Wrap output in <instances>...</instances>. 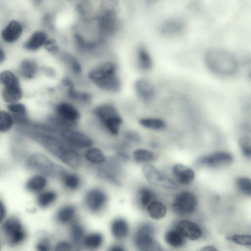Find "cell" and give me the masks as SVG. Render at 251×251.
Wrapping results in <instances>:
<instances>
[{"label":"cell","instance_id":"obj_1","mask_svg":"<svg viewBox=\"0 0 251 251\" xmlns=\"http://www.w3.org/2000/svg\"><path fill=\"white\" fill-rule=\"evenodd\" d=\"M30 136L50 153L65 164L76 168L81 160L79 153L61 138L59 139L50 132L36 131L32 132Z\"/></svg>","mask_w":251,"mask_h":251},{"label":"cell","instance_id":"obj_2","mask_svg":"<svg viewBox=\"0 0 251 251\" xmlns=\"http://www.w3.org/2000/svg\"><path fill=\"white\" fill-rule=\"evenodd\" d=\"M87 77L97 87L106 92H118L122 87L117 65L112 61L102 62L92 68Z\"/></svg>","mask_w":251,"mask_h":251},{"label":"cell","instance_id":"obj_3","mask_svg":"<svg viewBox=\"0 0 251 251\" xmlns=\"http://www.w3.org/2000/svg\"><path fill=\"white\" fill-rule=\"evenodd\" d=\"M204 61L213 73L222 76H230L239 69V62L231 52L221 48H211L204 54Z\"/></svg>","mask_w":251,"mask_h":251},{"label":"cell","instance_id":"obj_4","mask_svg":"<svg viewBox=\"0 0 251 251\" xmlns=\"http://www.w3.org/2000/svg\"><path fill=\"white\" fill-rule=\"evenodd\" d=\"M93 115L101 127L112 136L118 135L123 120L116 106L110 102H103L96 106Z\"/></svg>","mask_w":251,"mask_h":251},{"label":"cell","instance_id":"obj_5","mask_svg":"<svg viewBox=\"0 0 251 251\" xmlns=\"http://www.w3.org/2000/svg\"><path fill=\"white\" fill-rule=\"evenodd\" d=\"M80 118V112L74 104L63 100L55 104L53 114L49 120L52 127L60 130L67 128H75Z\"/></svg>","mask_w":251,"mask_h":251},{"label":"cell","instance_id":"obj_6","mask_svg":"<svg viewBox=\"0 0 251 251\" xmlns=\"http://www.w3.org/2000/svg\"><path fill=\"white\" fill-rule=\"evenodd\" d=\"M1 85V97L7 104L20 101L23 91L19 77L13 72L5 70L0 74Z\"/></svg>","mask_w":251,"mask_h":251},{"label":"cell","instance_id":"obj_7","mask_svg":"<svg viewBox=\"0 0 251 251\" xmlns=\"http://www.w3.org/2000/svg\"><path fill=\"white\" fill-rule=\"evenodd\" d=\"M27 164L30 169L50 177L62 178L67 173L61 166L40 152L30 155L27 159Z\"/></svg>","mask_w":251,"mask_h":251},{"label":"cell","instance_id":"obj_8","mask_svg":"<svg viewBox=\"0 0 251 251\" xmlns=\"http://www.w3.org/2000/svg\"><path fill=\"white\" fill-rule=\"evenodd\" d=\"M154 228L149 223L142 224L137 228L133 237L134 243L141 251H162L159 244L154 239Z\"/></svg>","mask_w":251,"mask_h":251},{"label":"cell","instance_id":"obj_9","mask_svg":"<svg viewBox=\"0 0 251 251\" xmlns=\"http://www.w3.org/2000/svg\"><path fill=\"white\" fill-rule=\"evenodd\" d=\"M1 229L8 243L12 245L22 243L26 237V232L20 220L10 217L3 221Z\"/></svg>","mask_w":251,"mask_h":251},{"label":"cell","instance_id":"obj_10","mask_svg":"<svg viewBox=\"0 0 251 251\" xmlns=\"http://www.w3.org/2000/svg\"><path fill=\"white\" fill-rule=\"evenodd\" d=\"M197 204V199L194 194L188 191H183L176 196L173 208L177 215L188 216L195 211Z\"/></svg>","mask_w":251,"mask_h":251},{"label":"cell","instance_id":"obj_11","mask_svg":"<svg viewBox=\"0 0 251 251\" xmlns=\"http://www.w3.org/2000/svg\"><path fill=\"white\" fill-rule=\"evenodd\" d=\"M61 138L70 146L79 149H88L93 144L91 137L75 128H67L59 130Z\"/></svg>","mask_w":251,"mask_h":251},{"label":"cell","instance_id":"obj_12","mask_svg":"<svg viewBox=\"0 0 251 251\" xmlns=\"http://www.w3.org/2000/svg\"><path fill=\"white\" fill-rule=\"evenodd\" d=\"M187 24L180 17H172L163 20L158 27L159 33L168 38H175L182 35L186 31Z\"/></svg>","mask_w":251,"mask_h":251},{"label":"cell","instance_id":"obj_13","mask_svg":"<svg viewBox=\"0 0 251 251\" xmlns=\"http://www.w3.org/2000/svg\"><path fill=\"white\" fill-rule=\"evenodd\" d=\"M143 172L147 179L153 185L169 189L177 188V185L173 180L151 165H144Z\"/></svg>","mask_w":251,"mask_h":251},{"label":"cell","instance_id":"obj_14","mask_svg":"<svg viewBox=\"0 0 251 251\" xmlns=\"http://www.w3.org/2000/svg\"><path fill=\"white\" fill-rule=\"evenodd\" d=\"M24 25L20 20L13 19L9 20L1 30L2 41L7 44H13L18 41L24 32Z\"/></svg>","mask_w":251,"mask_h":251},{"label":"cell","instance_id":"obj_15","mask_svg":"<svg viewBox=\"0 0 251 251\" xmlns=\"http://www.w3.org/2000/svg\"><path fill=\"white\" fill-rule=\"evenodd\" d=\"M233 157L226 151H218L200 158L197 161L199 165L210 167H218L232 164Z\"/></svg>","mask_w":251,"mask_h":251},{"label":"cell","instance_id":"obj_16","mask_svg":"<svg viewBox=\"0 0 251 251\" xmlns=\"http://www.w3.org/2000/svg\"><path fill=\"white\" fill-rule=\"evenodd\" d=\"M98 23L100 32L104 37L114 34L118 27L116 13L111 10H107L99 16Z\"/></svg>","mask_w":251,"mask_h":251},{"label":"cell","instance_id":"obj_17","mask_svg":"<svg viewBox=\"0 0 251 251\" xmlns=\"http://www.w3.org/2000/svg\"><path fill=\"white\" fill-rule=\"evenodd\" d=\"M84 200L86 207L90 211L97 213L104 207L107 201V196L102 190L94 188L86 194Z\"/></svg>","mask_w":251,"mask_h":251},{"label":"cell","instance_id":"obj_18","mask_svg":"<svg viewBox=\"0 0 251 251\" xmlns=\"http://www.w3.org/2000/svg\"><path fill=\"white\" fill-rule=\"evenodd\" d=\"M134 89L136 95L144 102H150L155 97L156 91L154 85L146 77L136 79L134 84Z\"/></svg>","mask_w":251,"mask_h":251},{"label":"cell","instance_id":"obj_19","mask_svg":"<svg viewBox=\"0 0 251 251\" xmlns=\"http://www.w3.org/2000/svg\"><path fill=\"white\" fill-rule=\"evenodd\" d=\"M49 37L43 29H36L31 33L23 44V49L28 52H35L44 47Z\"/></svg>","mask_w":251,"mask_h":251},{"label":"cell","instance_id":"obj_20","mask_svg":"<svg viewBox=\"0 0 251 251\" xmlns=\"http://www.w3.org/2000/svg\"><path fill=\"white\" fill-rule=\"evenodd\" d=\"M176 229L185 238L192 241L199 239L202 234L201 227L197 224L186 220L179 221Z\"/></svg>","mask_w":251,"mask_h":251},{"label":"cell","instance_id":"obj_21","mask_svg":"<svg viewBox=\"0 0 251 251\" xmlns=\"http://www.w3.org/2000/svg\"><path fill=\"white\" fill-rule=\"evenodd\" d=\"M62 84L65 87L67 95L70 100L86 104L89 103L92 100V95L87 92L77 91L70 78L64 77L62 80Z\"/></svg>","mask_w":251,"mask_h":251},{"label":"cell","instance_id":"obj_22","mask_svg":"<svg viewBox=\"0 0 251 251\" xmlns=\"http://www.w3.org/2000/svg\"><path fill=\"white\" fill-rule=\"evenodd\" d=\"M172 173L178 183L184 186L191 183L195 176V172L192 169L181 164L174 165Z\"/></svg>","mask_w":251,"mask_h":251},{"label":"cell","instance_id":"obj_23","mask_svg":"<svg viewBox=\"0 0 251 251\" xmlns=\"http://www.w3.org/2000/svg\"><path fill=\"white\" fill-rule=\"evenodd\" d=\"M7 110L11 114L15 124L25 125L29 124L26 106L19 101L8 104Z\"/></svg>","mask_w":251,"mask_h":251},{"label":"cell","instance_id":"obj_24","mask_svg":"<svg viewBox=\"0 0 251 251\" xmlns=\"http://www.w3.org/2000/svg\"><path fill=\"white\" fill-rule=\"evenodd\" d=\"M39 71V66L34 60L25 58L20 63L19 72L20 75L25 80H32L36 76Z\"/></svg>","mask_w":251,"mask_h":251},{"label":"cell","instance_id":"obj_25","mask_svg":"<svg viewBox=\"0 0 251 251\" xmlns=\"http://www.w3.org/2000/svg\"><path fill=\"white\" fill-rule=\"evenodd\" d=\"M136 56L137 64L140 70L144 72H148L152 69L153 65V60L145 46H138L136 50Z\"/></svg>","mask_w":251,"mask_h":251},{"label":"cell","instance_id":"obj_26","mask_svg":"<svg viewBox=\"0 0 251 251\" xmlns=\"http://www.w3.org/2000/svg\"><path fill=\"white\" fill-rule=\"evenodd\" d=\"M111 232L117 239L125 238L129 233V226L127 222L121 218H116L111 224Z\"/></svg>","mask_w":251,"mask_h":251},{"label":"cell","instance_id":"obj_27","mask_svg":"<svg viewBox=\"0 0 251 251\" xmlns=\"http://www.w3.org/2000/svg\"><path fill=\"white\" fill-rule=\"evenodd\" d=\"M139 123L143 127L154 131H161L166 127V122L157 117H142L139 119Z\"/></svg>","mask_w":251,"mask_h":251},{"label":"cell","instance_id":"obj_28","mask_svg":"<svg viewBox=\"0 0 251 251\" xmlns=\"http://www.w3.org/2000/svg\"><path fill=\"white\" fill-rule=\"evenodd\" d=\"M75 215V209L73 205H65L60 208L56 215L58 222L62 224L70 223Z\"/></svg>","mask_w":251,"mask_h":251},{"label":"cell","instance_id":"obj_29","mask_svg":"<svg viewBox=\"0 0 251 251\" xmlns=\"http://www.w3.org/2000/svg\"><path fill=\"white\" fill-rule=\"evenodd\" d=\"M47 184V179L41 175H36L28 180L25 184L26 189L33 193L43 190Z\"/></svg>","mask_w":251,"mask_h":251},{"label":"cell","instance_id":"obj_30","mask_svg":"<svg viewBox=\"0 0 251 251\" xmlns=\"http://www.w3.org/2000/svg\"><path fill=\"white\" fill-rule=\"evenodd\" d=\"M147 210L150 216L155 220L163 218L167 213L166 206L161 202L155 201L148 206Z\"/></svg>","mask_w":251,"mask_h":251},{"label":"cell","instance_id":"obj_31","mask_svg":"<svg viewBox=\"0 0 251 251\" xmlns=\"http://www.w3.org/2000/svg\"><path fill=\"white\" fill-rule=\"evenodd\" d=\"M164 238L168 245L174 248L182 247L185 243V238L176 229L167 231Z\"/></svg>","mask_w":251,"mask_h":251},{"label":"cell","instance_id":"obj_32","mask_svg":"<svg viewBox=\"0 0 251 251\" xmlns=\"http://www.w3.org/2000/svg\"><path fill=\"white\" fill-rule=\"evenodd\" d=\"M85 158L89 161L97 164L103 163L105 161V156L100 149L96 147H90L84 153Z\"/></svg>","mask_w":251,"mask_h":251},{"label":"cell","instance_id":"obj_33","mask_svg":"<svg viewBox=\"0 0 251 251\" xmlns=\"http://www.w3.org/2000/svg\"><path fill=\"white\" fill-rule=\"evenodd\" d=\"M15 124L14 119L11 114L7 110L0 111V131L1 133H6L9 131Z\"/></svg>","mask_w":251,"mask_h":251},{"label":"cell","instance_id":"obj_34","mask_svg":"<svg viewBox=\"0 0 251 251\" xmlns=\"http://www.w3.org/2000/svg\"><path fill=\"white\" fill-rule=\"evenodd\" d=\"M138 200L140 205L147 208L150 203L155 201V194L149 188L142 187L138 192Z\"/></svg>","mask_w":251,"mask_h":251},{"label":"cell","instance_id":"obj_35","mask_svg":"<svg viewBox=\"0 0 251 251\" xmlns=\"http://www.w3.org/2000/svg\"><path fill=\"white\" fill-rule=\"evenodd\" d=\"M133 156L134 160L139 163L150 162L155 158L153 152L144 149H138L134 151Z\"/></svg>","mask_w":251,"mask_h":251},{"label":"cell","instance_id":"obj_36","mask_svg":"<svg viewBox=\"0 0 251 251\" xmlns=\"http://www.w3.org/2000/svg\"><path fill=\"white\" fill-rule=\"evenodd\" d=\"M71 238L74 244H79L84 241V227L77 223H73L70 227Z\"/></svg>","mask_w":251,"mask_h":251},{"label":"cell","instance_id":"obj_37","mask_svg":"<svg viewBox=\"0 0 251 251\" xmlns=\"http://www.w3.org/2000/svg\"><path fill=\"white\" fill-rule=\"evenodd\" d=\"M56 193L53 191H47L41 193L37 197V202L39 206L42 208L47 207L56 200Z\"/></svg>","mask_w":251,"mask_h":251},{"label":"cell","instance_id":"obj_38","mask_svg":"<svg viewBox=\"0 0 251 251\" xmlns=\"http://www.w3.org/2000/svg\"><path fill=\"white\" fill-rule=\"evenodd\" d=\"M103 242L102 235L98 232L92 233L85 237L83 243L88 248L96 249L100 247Z\"/></svg>","mask_w":251,"mask_h":251},{"label":"cell","instance_id":"obj_39","mask_svg":"<svg viewBox=\"0 0 251 251\" xmlns=\"http://www.w3.org/2000/svg\"><path fill=\"white\" fill-rule=\"evenodd\" d=\"M236 187L243 194L251 196V179L248 177H239L235 181Z\"/></svg>","mask_w":251,"mask_h":251},{"label":"cell","instance_id":"obj_40","mask_svg":"<svg viewBox=\"0 0 251 251\" xmlns=\"http://www.w3.org/2000/svg\"><path fill=\"white\" fill-rule=\"evenodd\" d=\"M65 186L71 190L77 189L80 183L79 177L75 174L66 173L62 177Z\"/></svg>","mask_w":251,"mask_h":251},{"label":"cell","instance_id":"obj_41","mask_svg":"<svg viewBox=\"0 0 251 251\" xmlns=\"http://www.w3.org/2000/svg\"><path fill=\"white\" fill-rule=\"evenodd\" d=\"M64 57L65 60L74 74L79 75L82 72L81 65L75 57L70 54L65 55Z\"/></svg>","mask_w":251,"mask_h":251},{"label":"cell","instance_id":"obj_42","mask_svg":"<svg viewBox=\"0 0 251 251\" xmlns=\"http://www.w3.org/2000/svg\"><path fill=\"white\" fill-rule=\"evenodd\" d=\"M239 145L243 154L247 158H251V138L243 137L239 140Z\"/></svg>","mask_w":251,"mask_h":251},{"label":"cell","instance_id":"obj_43","mask_svg":"<svg viewBox=\"0 0 251 251\" xmlns=\"http://www.w3.org/2000/svg\"><path fill=\"white\" fill-rule=\"evenodd\" d=\"M228 240L242 246L251 245V235L234 234L228 237Z\"/></svg>","mask_w":251,"mask_h":251},{"label":"cell","instance_id":"obj_44","mask_svg":"<svg viewBox=\"0 0 251 251\" xmlns=\"http://www.w3.org/2000/svg\"><path fill=\"white\" fill-rule=\"evenodd\" d=\"M124 138L126 141L133 143H140L142 137L139 132L133 130H128L123 133Z\"/></svg>","mask_w":251,"mask_h":251},{"label":"cell","instance_id":"obj_45","mask_svg":"<svg viewBox=\"0 0 251 251\" xmlns=\"http://www.w3.org/2000/svg\"><path fill=\"white\" fill-rule=\"evenodd\" d=\"M43 48L51 54H56L59 51V46L56 40L54 38H49Z\"/></svg>","mask_w":251,"mask_h":251},{"label":"cell","instance_id":"obj_46","mask_svg":"<svg viewBox=\"0 0 251 251\" xmlns=\"http://www.w3.org/2000/svg\"><path fill=\"white\" fill-rule=\"evenodd\" d=\"M50 242L48 238L44 237L40 240L36 244L38 251H48L50 250Z\"/></svg>","mask_w":251,"mask_h":251},{"label":"cell","instance_id":"obj_47","mask_svg":"<svg viewBox=\"0 0 251 251\" xmlns=\"http://www.w3.org/2000/svg\"><path fill=\"white\" fill-rule=\"evenodd\" d=\"M72 248V245L66 241H60L55 247V251H70Z\"/></svg>","mask_w":251,"mask_h":251},{"label":"cell","instance_id":"obj_48","mask_svg":"<svg viewBox=\"0 0 251 251\" xmlns=\"http://www.w3.org/2000/svg\"><path fill=\"white\" fill-rule=\"evenodd\" d=\"M6 210L5 205L3 203V202L1 201H0V212L1 222H2L5 220V218L6 217Z\"/></svg>","mask_w":251,"mask_h":251},{"label":"cell","instance_id":"obj_49","mask_svg":"<svg viewBox=\"0 0 251 251\" xmlns=\"http://www.w3.org/2000/svg\"><path fill=\"white\" fill-rule=\"evenodd\" d=\"M6 59V53L4 50L1 47L0 48V63L1 64Z\"/></svg>","mask_w":251,"mask_h":251},{"label":"cell","instance_id":"obj_50","mask_svg":"<svg viewBox=\"0 0 251 251\" xmlns=\"http://www.w3.org/2000/svg\"><path fill=\"white\" fill-rule=\"evenodd\" d=\"M201 251H217V248L212 245H207L202 247L201 250Z\"/></svg>","mask_w":251,"mask_h":251},{"label":"cell","instance_id":"obj_51","mask_svg":"<svg viewBox=\"0 0 251 251\" xmlns=\"http://www.w3.org/2000/svg\"><path fill=\"white\" fill-rule=\"evenodd\" d=\"M108 250L110 251H123L125 249L123 247L120 245H115L111 246Z\"/></svg>","mask_w":251,"mask_h":251},{"label":"cell","instance_id":"obj_52","mask_svg":"<svg viewBox=\"0 0 251 251\" xmlns=\"http://www.w3.org/2000/svg\"><path fill=\"white\" fill-rule=\"evenodd\" d=\"M158 0H145L147 5H151L156 3Z\"/></svg>","mask_w":251,"mask_h":251},{"label":"cell","instance_id":"obj_53","mask_svg":"<svg viewBox=\"0 0 251 251\" xmlns=\"http://www.w3.org/2000/svg\"><path fill=\"white\" fill-rule=\"evenodd\" d=\"M250 62L251 63V61H250ZM249 76L251 78V63H250V65H249Z\"/></svg>","mask_w":251,"mask_h":251}]
</instances>
